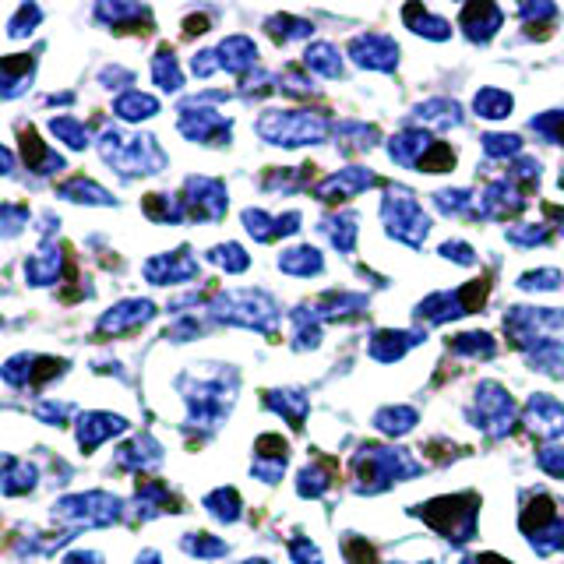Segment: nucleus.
Wrapping results in <instances>:
<instances>
[{
    "instance_id": "nucleus-1",
    "label": "nucleus",
    "mask_w": 564,
    "mask_h": 564,
    "mask_svg": "<svg viewBox=\"0 0 564 564\" xmlns=\"http://www.w3.org/2000/svg\"><path fill=\"white\" fill-rule=\"evenodd\" d=\"M180 392H184L187 402V427H198V431H216L219 423L230 413L233 392H237V374L219 371L212 378H194V374H184L177 381Z\"/></svg>"
},
{
    "instance_id": "nucleus-2",
    "label": "nucleus",
    "mask_w": 564,
    "mask_h": 564,
    "mask_svg": "<svg viewBox=\"0 0 564 564\" xmlns=\"http://www.w3.org/2000/svg\"><path fill=\"white\" fill-rule=\"evenodd\" d=\"M99 156L124 180L159 173L166 166V152L159 149V141L152 134H124L117 127L99 134Z\"/></svg>"
},
{
    "instance_id": "nucleus-3",
    "label": "nucleus",
    "mask_w": 564,
    "mask_h": 564,
    "mask_svg": "<svg viewBox=\"0 0 564 564\" xmlns=\"http://www.w3.org/2000/svg\"><path fill=\"white\" fill-rule=\"evenodd\" d=\"M53 519L67 526L71 533L78 529H99L113 526L124 519V501L106 494V490H85V494H67V498L53 501Z\"/></svg>"
},
{
    "instance_id": "nucleus-4",
    "label": "nucleus",
    "mask_w": 564,
    "mask_h": 564,
    "mask_svg": "<svg viewBox=\"0 0 564 564\" xmlns=\"http://www.w3.org/2000/svg\"><path fill=\"white\" fill-rule=\"evenodd\" d=\"M353 469H357V490H364V494L385 490L395 480L420 476V462L409 452H399V448H364L353 459Z\"/></svg>"
},
{
    "instance_id": "nucleus-5",
    "label": "nucleus",
    "mask_w": 564,
    "mask_h": 564,
    "mask_svg": "<svg viewBox=\"0 0 564 564\" xmlns=\"http://www.w3.org/2000/svg\"><path fill=\"white\" fill-rule=\"evenodd\" d=\"M208 314L216 321H226V325H244V328H258V332H272L275 328V304L265 297V293L254 290H230L219 293L212 304H208Z\"/></svg>"
},
{
    "instance_id": "nucleus-6",
    "label": "nucleus",
    "mask_w": 564,
    "mask_h": 564,
    "mask_svg": "<svg viewBox=\"0 0 564 564\" xmlns=\"http://www.w3.org/2000/svg\"><path fill=\"white\" fill-rule=\"evenodd\" d=\"M258 134L272 145H311L325 138V117L311 110H272L258 120Z\"/></svg>"
},
{
    "instance_id": "nucleus-7",
    "label": "nucleus",
    "mask_w": 564,
    "mask_h": 564,
    "mask_svg": "<svg viewBox=\"0 0 564 564\" xmlns=\"http://www.w3.org/2000/svg\"><path fill=\"white\" fill-rule=\"evenodd\" d=\"M423 519L431 522L438 533L452 536V540H473L476 533V498L473 494H455V498H441L427 505Z\"/></svg>"
},
{
    "instance_id": "nucleus-8",
    "label": "nucleus",
    "mask_w": 564,
    "mask_h": 564,
    "mask_svg": "<svg viewBox=\"0 0 564 564\" xmlns=\"http://www.w3.org/2000/svg\"><path fill=\"white\" fill-rule=\"evenodd\" d=\"M177 127L187 141H201V145H219V141L230 138V120H226L223 113L201 106L198 99H184V103H180Z\"/></svg>"
},
{
    "instance_id": "nucleus-9",
    "label": "nucleus",
    "mask_w": 564,
    "mask_h": 564,
    "mask_svg": "<svg viewBox=\"0 0 564 564\" xmlns=\"http://www.w3.org/2000/svg\"><path fill=\"white\" fill-rule=\"evenodd\" d=\"M381 216H385V226L392 237L406 240V244H420L423 233H427V216H423V208L413 201V194H388L385 205H381Z\"/></svg>"
},
{
    "instance_id": "nucleus-10",
    "label": "nucleus",
    "mask_w": 564,
    "mask_h": 564,
    "mask_svg": "<svg viewBox=\"0 0 564 564\" xmlns=\"http://www.w3.org/2000/svg\"><path fill=\"white\" fill-rule=\"evenodd\" d=\"M184 205H187V219L216 223V219L226 216V184L216 177H187Z\"/></svg>"
},
{
    "instance_id": "nucleus-11",
    "label": "nucleus",
    "mask_w": 564,
    "mask_h": 564,
    "mask_svg": "<svg viewBox=\"0 0 564 564\" xmlns=\"http://www.w3.org/2000/svg\"><path fill=\"white\" fill-rule=\"evenodd\" d=\"M141 272H145V279H149L152 286H177V282L198 279V261L187 254V247H180V251L149 258Z\"/></svg>"
},
{
    "instance_id": "nucleus-12",
    "label": "nucleus",
    "mask_w": 564,
    "mask_h": 564,
    "mask_svg": "<svg viewBox=\"0 0 564 564\" xmlns=\"http://www.w3.org/2000/svg\"><path fill=\"white\" fill-rule=\"evenodd\" d=\"M152 318H156V304H152V300H120V304H113L110 311L99 318L96 328L103 335H124L141 325H149Z\"/></svg>"
},
{
    "instance_id": "nucleus-13",
    "label": "nucleus",
    "mask_w": 564,
    "mask_h": 564,
    "mask_svg": "<svg viewBox=\"0 0 564 564\" xmlns=\"http://www.w3.org/2000/svg\"><path fill=\"white\" fill-rule=\"evenodd\" d=\"M127 431V420L117 413H99V409H92V413H82L78 416V448H82L85 455L96 452L103 441L117 438V434Z\"/></svg>"
},
{
    "instance_id": "nucleus-14",
    "label": "nucleus",
    "mask_w": 564,
    "mask_h": 564,
    "mask_svg": "<svg viewBox=\"0 0 564 564\" xmlns=\"http://www.w3.org/2000/svg\"><path fill=\"white\" fill-rule=\"evenodd\" d=\"M349 57L357 60L360 67H374V71H392L399 64V46L392 43L388 36H360L357 43L349 46Z\"/></svg>"
},
{
    "instance_id": "nucleus-15",
    "label": "nucleus",
    "mask_w": 564,
    "mask_h": 564,
    "mask_svg": "<svg viewBox=\"0 0 564 564\" xmlns=\"http://www.w3.org/2000/svg\"><path fill=\"white\" fill-rule=\"evenodd\" d=\"M36 78V57L29 53H15V57L0 60V99H18L32 89Z\"/></svg>"
},
{
    "instance_id": "nucleus-16",
    "label": "nucleus",
    "mask_w": 564,
    "mask_h": 564,
    "mask_svg": "<svg viewBox=\"0 0 564 564\" xmlns=\"http://www.w3.org/2000/svg\"><path fill=\"white\" fill-rule=\"evenodd\" d=\"M64 275V251L50 237L39 244V251L25 261V282L29 286H53Z\"/></svg>"
},
{
    "instance_id": "nucleus-17",
    "label": "nucleus",
    "mask_w": 564,
    "mask_h": 564,
    "mask_svg": "<svg viewBox=\"0 0 564 564\" xmlns=\"http://www.w3.org/2000/svg\"><path fill=\"white\" fill-rule=\"evenodd\" d=\"M297 223H300L297 212H286V216H279V219H272L268 212H258V208H247L244 212L247 233H251L254 240H261V244H272V240L297 233Z\"/></svg>"
},
{
    "instance_id": "nucleus-18",
    "label": "nucleus",
    "mask_w": 564,
    "mask_h": 564,
    "mask_svg": "<svg viewBox=\"0 0 564 564\" xmlns=\"http://www.w3.org/2000/svg\"><path fill=\"white\" fill-rule=\"evenodd\" d=\"M163 512H180L177 498L170 494L166 483L145 480L138 487V498H134V515H138V519H156V515H163Z\"/></svg>"
},
{
    "instance_id": "nucleus-19",
    "label": "nucleus",
    "mask_w": 564,
    "mask_h": 564,
    "mask_svg": "<svg viewBox=\"0 0 564 564\" xmlns=\"http://www.w3.org/2000/svg\"><path fill=\"white\" fill-rule=\"evenodd\" d=\"M113 462H117V469H127V473H141V469H152L163 462V448H159L149 434H141L131 445L117 448V459Z\"/></svg>"
},
{
    "instance_id": "nucleus-20",
    "label": "nucleus",
    "mask_w": 564,
    "mask_h": 564,
    "mask_svg": "<svg viewBox=\"0 0 564 564\" xmlns=\"http://www.w3.org/2000/svg\"><path fill=\"white\" fill-rule=\"evenodd\" d=\"M374 184V173H367L364 166H349V170H339L318 187V194L325 201H339V198H353L357 191Z\"/></svg>"
},
{
    "instance_id": "nucleus-21",
    "label": "nucleus",
    "mask_w": 564,
    "mask_h": 564,
    "mask_svg": "<svg viewBox=\"0 0 564 564\" xmlns=\"http://www.w3.org/2000/svg\"><path fill=\"white\" fill-rule=\"evenodd\" d=\"M216 57H219V71L244 75V71H251L254 67V60H258V46H254L247 36H230V39L219 43Z\"/></svg>"
},
{
    "instance_id": "nucleus-22",
    "label": "nucleus",
    "mask_w": 564,
    "mask_h": 564,
    "mask_svg": "<svg viewBox=\"0 0 564 564\" xmlns=\"http://www.w3.org/2000/svg\"><path fill=\"white\" fill-rule=\"evenodd\" d=\"M22 156H25V166H29L36 177H50V173H60L64 170V156L60 152H53V149H46L43 141L36 138V131H25L22 134Z\"/></svg>"
},
{
    "instance_id": "nucleus-23",
    "label": "nucleus",
    "mask_w": 564,
    "mask_h": 564,
    "mask_svg": "<svg viewBox=\"0 0 564 564\" xmlns=\"http://www.w3.org/2000/svg\"><path fill=\"white\" fill-rule=\"evenodd\" d=\"M526 423H533L536 431H543L547 438L564 434V406L550 395H533L526 409Z\"/></svg>"
},
{
    "instance_id": "nucleus-24",
    "label": "nucleus",
    "mask_w": 564,
    "mask_h": 564,
    "mask_svg": "<svg viewBox=\"0 0 564 564\" xmlns=\"http://www.w3.org/2000/svg\"><path fill=\"white\" fill-rule=\"evenodd\" d=\"M501 25V11L494 4H469L462 11V32H466L473 43H487Z\"/></svg>"
},
{
    "instance_id": "nucleus-25",
    "label": "nucleus",
    "mask_w": 564,
    "mask_h": 564,
    "mask_svg": "<svg viewBox=\"0 0 564 564\" xmlns=\"http://www.w3.org/2000/svg\"><path fill=\"white\" fill-rule=\"evenodd\" d=\"M420 342V332H378L371 339V357L381 364H392V360L406 357V349Z\"/></svg>"
},
{
    "instance_id": "nucleus-26",
    "label": "nucleus",
    "mask_w": 564,
    "mask_h": 564,
    "mask_svg": "<svg viewBox=\"0 0 564 564\" xmlns=\"http://www.w3.org/2000/svg\"><path fill=\"white\" fill-rule=\"evenodd\" d=\"M57 198L64 201H82V205H113V194L106 187H99L89 177H71L57 187Z\"/></svg>"
},
{
    "instance_id": "nucleus-27",
    "label": "nucleus",
    "mask_w": 564,
    "mask_h": 564,
    "mask_svg": "<svg viewBox=\"0 0 564 564\" xmlns=\"http://www.w3.org/2000/svg\"><path fill=\"white\" fill-rule=\"evenodd\" d=\"M113 113H117L120 120H127V124H138V120H149L159 113V99L149 96V92H124V96L113 103Z\"/></svg>"
},
{
    "instance_id": "nucleus-28",
    "label": "nucleus",
    "mask_w": 564,
    "mask_h": 564,
    "mask_svg": "<svg viewBox=\"0 0 564 564\" xmlns=\"http://www.w3.org/2000/svg\"><path fill=\"white\" fill-rule=\"evenodd\" d=\"M152 82L163 92H180L184 75H180V64H177V57H173V46L163 43L156 50V57H152Z\"/></svg>"
},
{
    "instance_id": "nucleus-29",
    "label": "nucleus",
    "mask_w": 564,
    "mask_h": 564,
    "mask_svg": "<svg viewBox=\"0 0 564 564\" xmlns=\"http://www.w3.org/2000/svg\"><path fill=\"white\" fill-rule=\"evenodd\" d=\"M141 208H145V216L152 223H184L187 219V205L177 194H149Z\"/></svg>"
},
{
    "instance_id": "nucleus-30",
    "label": "nucleus",
    "mask_w": 564,
    "mask_h": 564,
    "mask_svg": "<svg viewBox=\"0 0 564 564\" xmlns=\"http://www.w3.org/2000/svg\"><path fill=\"white\" fill-rule=\"evenodd\" d=\"M50 134L57 141H64L67 149H75V152H82L85 145H89V127L82 124L78 117H71V113H60V117H50Z\"/></svg>"
},
{
    "instance_id": "nucleus-31",
    "label": "nucleus",
    "mask_w": 564,
    "mask_h": 564,
    "mask_svg": "<svg viewBox=\"0 0 564 564\" xmlns=\"http://www.w3.org/2000/svg\"><path fill=\"white\" fill-rule=\"evenodd\" d=\"M39 483V469L32 466V462H22L18 459L15 466L8 469V473L0 476V490L8 494V498H18V494H29L32 487Z\"/></svg>"
},
{
    "instance_id": "nucleus-32",
    "label": "nucleus",
    "mask_w": 564,
    "mask_h": 564,
    "mask_svg": "<svg viewBox=\"0 0 564 564\" xmlns=\"http://www.w3.org/2000/svg\"><path fill=\"white\" fill-rule=\"evenodd\" d=\"M265 406L275 409V413H282L286 420L293 423V427H300V423H304V416H307V399L300 392H268Z\"/></svg>"
},
{
    "instance_id": "nucleus-33",
    "label": "nucleus",
    "mask_w": 564,
    "mask_h": 564,
    "mask_svg": "<svg viewBox=\"0 0 564 564\" xmlns=\"http://www.w3.org/2000/svg\"><path fill=\"white\" fill-rule=\"evenodd\" d=\"M205 508H208V515H212V519H219V522H237V519H240V498H237V490H233V487L212 490V494L205 498Z\"/></svg>"
},
{
    "instance_id": "nucleus-34",
    "label": "nucleus",
    "mask_w": 564,
    "mask_h": 564,
    "mask_svg": "<svg viewBox=\"0 0 564 564\" xmlns=\"http://www.w3.org/2000/svg\"><path fill=\"white\" fill-rule=\"evenodd\" d=\"M416 120H423V124H434V127H455L462 120V110L455 103H448V99H434V103H423L420 110H416Z\"/></svg>"
},
{
    "instance_id": "nucleus-35",
    "label": "nucleus",
    "mask_w": 564,
    "mask_h": 564,
    "mask_svg": "<svg viewBox=\"0 0 564 564\" xmlns=\"http://www.w3.org/2000/svg\"><path fill=\"white\" fill-rule=\"evenodd\" d=\"M279 268L290 275H318L321 272V254L311 247H293L279 258Z\"/></svg>"
},
{
    "instance_id": "nucleus-36",
    "label": "nucleus",
    "mask_w": 564,
    "mask_h": 564,
    "mask_svg": "<svg viewBox=\"0 0 564 564\" xmlns=\"http://www.w3.org/2000/svg\"><path fill=\"white\" fill-rule=\"evenodd\" d=\"M307 67H311V71H318L321 78H339L342 75V57H339V50H335V46L318 43V46H311V50H307Z\"/></svg>"
},
{
    "instance_id": "nucleus-37",
    "label": "nucleus",
    "mask_w": 564,
    "mask_h": 564,
    "mask_svg": "<svg viewBox=\"0 0 564 564\" xmlns=\"http://www.w3.org/2000/svg\"><path fill=\"white\" fill-rule=\"evenodd\" d=\"M476 113L480 117H490V120H501L512 113V96L501 89H483L480 96H476Z\"/></svg>"
},
{
    "instance_id": "nucleus-38",
    "label": "nucleus",
    "mask_w": 564,
    "mask_h": 564,
    "mask_svg": "<svg viewBox=\"0 0 564 564\" xmlns=\"http://www.w3.org/2000/svg\"><path fill=\"white\" fill-rule=\"evenodd\" d=\"M208 261L219 268H226V272H247V265H251V258L244 254V247L240 244H219L208 251Z\"/></svg>"
},
{
    "instance_id": "nucleus-39",
    "label": "nucleus",
    "mask_w": 564,
    "mask_h": 564,
    "mask_svg": "<svg viewBox=\"0 0 564 564\" xmlns=\"http://www.w3.org/2000/svg\"><path fill=\"white\" fill-rule=\"evenodd\" d=\"M321 233H325L328 240H332L339 251H353V240H357V226H353V216H335V219H325V226H321Z\"/></svg>"
},
{
    "instance_id": "nucleus-40",
    "label": "nucleus",
    "mask_w": 564,
    "mask_h": 564,
    "mask_svg": "<svg viewBox=\"0 0 564 564\" xmlns=\"http://www.w3.org/2000/svg\"><path fill=\"white\" fill-rule=\"evenodd\" d=\"M374 423H378V431H385V434H402V431H409L416 423V409H402V406H392V409H381L378 416H374Z\"/></svg>"
},
{
    "instance_id": "nucleus-41",
    "label": "nucleus",
    "mask_w": 564,
    "mask_h": 564,
    "mask_svg": "<svg viewBox=\"0 0 564 564\" xmlns=\"http://www.w3.org/2000/svg\"><path fill=\"white\" fill-rule=\"evenodd\" d=\"M39 22H43V8H36V4H22V8L15 11V18L8 22V36L11 39H29L32 32H36Z\"/></svg>"
},
{
    "instance_id": "nucleus-42",
    "label": "nucleus",
    "mask_w": 564,
    "mask_h": 564,
    "mask_svg": "<svg viewBox=\"0 0 564 564\" xmlns=\"http://www.w3.org/2000/svg\"><path fill=\"white\" fill-rule=\"evenodd\" d=\"M29 226V208L18 201H0V233L4 237H18Z\"/></svg>"
},
{
    "instance_id": "nucleus-43",
    "label": "nucleus",
    "mask_w": 564,
    "mask_h": 564,
    "mask_svg": "<svg viewBox=\"0 0 564 564\" xmlns=\"http://www.w3.org/2000/svg\"><path fill=\"white\" fill-rule=\"evenodd\" d=\"M180 547H184L191 557H223L226 550H230L223 540H216V536H208V533H187Z\"/></svg>"
},
{
    "instance_id": "nucleus-44",
    "label": "nucleus",
    "mask_w": 564,
    "mask_h": 564,
    "mask_svg": "<svg viewBox=\"0 0 564 564\" xmlns=\"http://www.w3.org/2000/svg\"><path fill=\"white\" fill-rule=\"evenodd\" d=\"M452 163H455V149H452V145H445V141H434L431 149L423 152L420 170L423 173H448V170H452Z\"/></svg>"
},
{
    "instance_id": "nucleus-45",
    "label": "nucleus",
    "mask_w": 564,
    "mask_h": 564,
    "mask_svg": "<svg viewBox=\"0 0 564 564\" xmlns=\"http://www.w3.org/2000/svg\"><path fill=\"white\" fill-rule=\"evenodd\" d=\"M406 22L413 25L420 36H434V39H448V25L441 22V18H434V15H427L423 8H409L406 11Z\"/></svg>"
},
{
    "instance_id": "nucleus-46",
    "label": "nucleus",
    "mask_w": 564,
    "mask_h": 564,
    "mask_svg": "<svg viewBox=\"0 0 564 564\" xmlns=\"http://www.w3.org/2000/svg\"><path fill=\"white\" fill-rule=\"evenodd\" d=\"M452 349L459 357H490V353H494V342L483 332H469V335H459V339L452 342Z\"/></svg>"
},
{
    "instance_id": "nucleus-47",
    "label": "nucleus",
    "mask_w": 564,
    "mask_h": 564,
    "mask_svg": "<svg viewBox=\"0 0 564 564\" xmlns=\"http://www.w3.org/2000/svg\"><path fill=\"white\" fill-rule=\"evenodd\" d=\"M519 138L515 134H490V138H483V152L494 159H512L519 156Z\"/></svg>"
},
{
    "instance_id": "nucleus-48",
    "label": "nucleus",
    "mask_w": 564,
    "mask_h": 564,
    "mask_svg": "<svg viewBox=\"0 0 564 564\" xmlns=\"http://www.w3.org/2000/svg\"><path fill=\"white\" fill-rule=\"evenodd\" d=\"M71 413H75V406H71V402L43 399V402L36 406V420H39V423H50V427H60V423H64Z\"/></svg>"
},
{
    "instance_id": "nucleus-49",
    "label": "nucleus",
    "mask_w": 564,
    "mask_h": 564,
    "mask_svg": "<svg viewBox=\"0 0 564 564\" xmlns=\"http://www.w3.org/2000/svg\"><path fill=\"white\" fill-rule=\"evenodd\" d=\"M533 131H540L547 141H557L564 145V113H543V117L533 120Z\"/></svg>"
},
{
    "instance_id": "nucleus-50",
    "label": "nucleus",
    "mask_w": 564,
    "mask_h": 564,
    "mask_svg": "<svg viewBox=\"0 0 564 564\" xmlns=\"http://www.w3.org/2000/svg\"><path fill=\"white\" fill-rule=\"evenodd\" d=\"M519 286L522 290H557V286H561V275L557 272H529V275H522L519 279Z\"/></svg>"
},
{
    "instance_id": "nucleus-51",
    "label": "nucleus",
    "mask_w": 564,
    "mask_h": 564,
    "mask_svg": "<svg viewBox=\"0 0 564 564\" xmlns=\"http://www.w3.org/2000/svg\"><path fill=\"white\" fill-rule=\"evenodd\" d=\"M290 557L297 564H321V550L314 547L311 540H304V536H297V540L290 543Z\"/></svg>"
},
{
    "instance_id": "nucleus-52",
    "label": "nucleus",
    "mask_w": 564,
    "mask_h": 564,
    "mask_svg": "<svg viewBox=\"0 0 564 564\" xmlns=\"http://www.w3.org/2000/svg\"><path fill=\"white\" fill-rule=\"evenodd\" d=\"M540 466H543V473L561 476V480H564V448H543Z\"/></svg>"
},
{
    "instance_id": "nucleus-53",
    "label": "nucleus",
    "mask_w": 564,
    "mask_h": 564,
    "mask_svg": "<svg viewBox=\"0 0 564 564\" xmlns=\"http://www.w3.org/2000/svg\"><path fill=\"white\" fill-rule=\"evenodd\" d=\"M441 251H445L452 261H462V265H473V261H476V258H473V251H469L466 244H455V240H452V244L441 247Z\"/></svg>"
},
{
    "instance_id": "nucleus-54",
    "label": "nucleus",
    "mask_w": 564,
    "mask_h": 564,
    "mask_svg": "<svg viewBox=\"0 0 564 564\" xmlns=\"http://www.w3.org/2000/svg\"><path fill=\"white\" fill-rule=\"evenodd\" d=\"M60 564H103V557L96 550H75V554H67Z\"/></svg>"
},
{
    "instance_id": "nucleus-55",
    "label": "nucleus",
    "mask_w": 564,
    "mask_h": 564,
    "mask_svg": "<svg viewBox=\"0 0 564 564\" xmlns=\"http://www.w3.org/2000/svg\"><path fill=\"white\" fill-rule=\"evenodd\" d=\"M11 173H15V152L0 145V177H11Z\"/></svg>"
},
{
    "instance_id": "nucleus-56",
    "label": "nucleus",
    "mask_w": 564,
    "mask_h": 564,
    "mask_svg": "<svg viewBox=\"0 0 564 564\" xmlns=\"http://www.w3.org/2000/svg\"><path fill=\"white\" fill-rule=\"evenodd\" d=\"M466 564H508V561H501V557H494V554H480V557H469Z\"/></svg>"
},
{
    "instance_id": "nucleus-57",
    "label": "nucleus",
    "mask_w": 564,
    "mask_h": 564,
    "mask_svg": "<svg viewBox=\"0 0 564 564\" xmlns=\"http://www.w3.org/2000/svg\"><path fill=\"white\" fill-rule=\"evenodd\" d=\"M134 564H163V561H159V554H156V550H145V554H141Z\"/></svg>"
},
{
    "instance_id": "nucleus-58",
    "label": "nucleus",
    "mask_w": 564,
    "mask_h": 564,
    "mask_svg": "<svg viewBox=\"0 0 564 564\" xmlns=\"http://www.w3.org/2000/svg\"><path fill=\"white\" fill-rule=\"evenodd\" d=\"M15 462H18V459H15V455H0V476L8 473V469H11V466H15Z\"/></svg>"
},
{
    "instance_id": "nucleus-59",
    "label": "nucleus",
    "mask_w": 564,
    "mask_h": 564,
    "mask_svg": "<svg viewBox=\"0 0 564 564\" xmlns=\"http://www.w3.org/2000/svg\"><path fill=\"white\" fill-rule=\"evenodd\" d=\"M244 564H268V561H244Z\"/></svg>"
}]
</instances>
